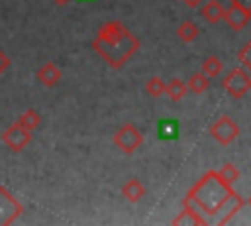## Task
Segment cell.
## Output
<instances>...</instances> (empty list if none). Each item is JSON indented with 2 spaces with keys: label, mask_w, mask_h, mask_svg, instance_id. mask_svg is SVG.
Returning <instances> with one entry per match:
<instances>
[{
  "label": "cell",
  "mask_w": 251,
  "mask_h": 226,
  "mask_svg": "<svg viewBox=\"0 0 251 226\" xmlns=\"http://www.w3.org/2000/svg\"><path fill=\"white\" fill-rule=\"evenodd\" d=\"M218 175L226 181V183H229V185H233L237 179H239V169L233 165V163H224L220 169H218Z\"/></svg>",
  "instance_id": "cell-19"
},
{
  "label": "cell",
  "mask_w": 251,
  "mask_h": 226,
  "mask_svg": "<svg viewBox=\"0 0 251 226\" xmlns=\"http://www.w3.org/2000/svg\"><path fill=\"white\" fill-rule=\"evenodd\" d=\"M237 61H239L247 71H251V41L241 47V51H239V55H237Z\"/></svg>",
  "instance_id": "cell-20"
},
{
  "label": "cell",
  "mask_w": 251,
  "mask_h": 226,
  "mask_svg": "<svg viewBox=\"0 0 251 226\" xmlns=\"http://www.w3.org/2000/svg\"><path fill=\"white\" fill-rule=\"evenodd\" d=\"M182 2H184L186 6H190V8H198V6H200L204 0H182Z\"/></svg>",
  "instance_id": "cell-23"
},
{
  "label": "cell",
  "mask_w": 251,
  "mask_h": 226,
  "mask_svg": "<svg viewBox=\"0 0 251 226\" xmlns=\"http://www.w3.org/2000/svg\"><path fill=\"white\" fill-rule=\"evenodd\" d=\"M122 197L129 202H139L143 197H145V187L139 179H129L124 183L122 187Z\"/></svg>",
  "instance_id": "cell-12"
},
{
  "label": "cell",
  "mask_w": 251,
  "mask_h": 226,
  "mask_svg": "<svg viewBox=\"0 0 251 226\" xmlns=\"http://www.w3.org/2000/svg\"><path fill=\"white\" fill-rule=\"evenodd\" d=\"M141 143H143V134L133 124H124L114 134V145L122 153H133L135 149L141 147Z\"/></svg>",
  "instance_id": "cell-4"
},
{
  "label": "cell",
  "mask_w": 251,
  "mask_h": 226,
  "mask_svg": "<svg viewBox=\"0 0 251 226\" xmlns=\"http://www.w3.org/2000/svg\"><path fill=\"white\" fill-rule=\"evenodd\" d=\"M186 86H188V92H192V94H202V92L208 90V86H210V79H208L202 71H198V73H192V75L188 77Z\"/></svg>",
  "instance_id": "cell-13"
},
{
  "label": "cell",
  "mask_w": 251,
  "mask_h": 226,
  "mask_svg": "<svg viewBox=\"0 0 251 226\" xmlns=\"http://www.w3.org/2000/svg\"><path fill=\"white\" fill-rule=\"evenodd\" d=\"M29 141H31V130L20 126L18 122H14L10 128H6V130L2 132V143H4L8 149L16 151V153L22 151L24 147H27Z\"/></svg>",
  "instance_id": "cell-7"
},
{
  "label": "cell",
  "mask_w": 251,
  "mask_h": 226,
  "mask_svg": "<svg viewBox=\"0 0 251 226\" xmlns=\"http://www.w3.org/2000/svg\"><path fill=\"white\" fill-rule=\"evenodd\" d=\"M20 126H24V128H27V130H35L37 126H39V122H41V116H39V112L37 110H33V108H27V110H24L22 114H20V118L16 120Z\"/></svg>",
  "instance_id": "cell-17"
},
{
  "label": "cell",
  "mask_w": 251,
  "mask_h": 226,
  "mask_svg": "<svg viewBox=\"0 0 251 226\" xmlns=\"http://www.w3.org/2000/svg\"><path fill=\"white\" fill-rule=\"evenodd\" d=\"M200 14L206 22L210 24H218L220 20H224V14H226V8L222 2L218 0H204L200 4Z\"/></svg>",
  "instance_id": "cell-9"
},
{
  "label": "cell",
  "mask_w": 251,
  "mask_h": 226,
  "mask_svg": "<svg viewBox=\"0 0 251 226\" xmlns=\"http://www.w3.org/2000/svg\"><path fill=\"white\" fill-rule=\"evenodd\" d=\"M53 2H55V4H59V6H67L71 0H53Z\"/></svg>",
  "instance_id": "cell-24"
},
{
  "label": "cell",
  "mask_w": 251,
  "mask_h": 226,
  "mask_svg": "<svg viewBox=\"0 0 251 226\" xmlns=\"http://www.w3.org/2000/svg\"><path fill=\"white\" fill-rule=\"evenodd\" d=\"M61 77H63V71L51 61L37 69V81L41 85H45V86H55L61 81Z\"/></svg>",
  "instance_id": "cell-10"
},
{
  "label": "cell",
  "mask_w": 251,
  "mask_h": 226,
  "mask_svg": "<svg viewBox=\"0 0 251 226\" xmlns=\"http://www.w3.org/2000/svg\"><path fill=\"white\" fill-rule=\"evenodd\" d=\"M198 33H200L198 26H196L194 22H190V20L182 22V24L176 28V35H178V39H182L184 43H190V41H194V39L198 37Z\"/></svg>",
  "instance_id": "cell-15"
},
{
  "label": "cell",
  "mask_w": 251,
  "mask_h": 226,
  "mask_svg": "<svg viewBox=\"0 0 251 226\" xmlns=\"http://www.w3.org/2000/svg\"><path fill=\"white\" fill-rule=\"evenodd\" d=\"M24 212V204L4 187L0 185V226L14 224Z\"/></svg>",
  "instance_id": "cell-5"
},
{
  "label": "cell",
  "mask_w": 251,
  "mask_h": 226,
  "mask_svg": "<svg viewBox=\"0 0 251 226\" xmlns=\"http://www.w3.org/2000/svg\"><path fill=\"white\" fill-rule=\"evenodd\" d=\"M8 67H10V59H8V55H6V53L0 49V77H2V75L8 71Z\"/></svg>",
  "instance_id": "cell-21"
},
{
  "label": "cell",
  "mask_w": 251,
  "mask_h": 226,
  "mask_svg": "<svg viewBox=\"0 0 251 226\" xmlns=\"http://www.w3.org/2000/svg\"><path fill=\"white\" fill-rule=\"evenodd\" d=\"M182 204H192L198 210H204L212 216L220 214L216 218L218 224L229 222L241 208H243V198L231 189L229 183H226L218 171H208L202 175V179L186 193L182 198Z\"/></svg>",
  "instance_id": "cell-1"
},
{
  "label": "cell",
  "mask_w": 251,
  "mask_h": 226,
  "mask_svg": "<svg viewBox=\"0 0 251 226\" xmlns=\"http://www.w3.org/2000/svg\"><path fill=\"white\" fill-rule=\"evenodd\" d=\"M200 71L208 77V79H214V77H218L222 71H224V65H222V61H220V57H216V55H210V57H206L204 61H202V67H200Z\"/></svg>",
  "instance_id": "cell-16"
},
{
  "label": "cell",
  "mask_w": 251,
  "mask_h": 226,
  "mask_svg": "<svg viewBox=\"0 0 251 226\" xmlns=\"http://www.w3.org/2000/svg\"><path fill=\"white\" fill-rule=\"evenodd\" d=\"M224 22L227 24V28H231L233 31H241L249 22H251V12H247L245 8L241 6H235L231 4L226 14H224Z\"/></svg>",
  "instance_id": "cell-8"
},
{
  "label": "cell",
  "mask_w": 251,
  "mask_h": 226,
  "mask_svg": "<svg viewBox=\"0 0 251 226\" xmlns=\"http://www.w3.org/2000/svg\"><path fill=\"white\" fill-rule=\"evenodd\" d=\"M231 4H235V6H241V8H245L247 12H251V0H229Z\"/></svg>",
  "instance_id": "cell-22"
},
{
  "label": "cell",
  "mask_w": 251,
  "mask_h": 226,
  "mask_svg": "<svg viewBox=\"0 0 251 226\" xmlns=\"http://www.w3.org/2000/svg\"><path fill=\"white\" fill-rule=\"evenodd\" d=\"M210 136L220 143V145H229L237 136H239V126L229 118V116H220L210 128Z\"/></svg>",
  "instance_id": "cell-6"
},
{
  "label": "cell",
  "mask_w": 251,
  "mask_h": 226,
  "mask_svg": "<svg viewBox=\"0 0 251 226\" xmlns=\"http://www.w3.org/2000/svg\"><path fill=\"white\" fill-rule=\"evenodd\" d=\"M139 39L122 24V22H106L98 28L96 37L92 39V49L112 67H124L137 51Z\"/></svg>",
  "instance_id": "cell-2"
},
{
  "label": "cell",
  "mask_w": 251,
  "mask_h": 226,
  "mask_svg": "<svg viewBox=\"0 0 251 226\" xmlns=\"http://www.w3.org/2000/svg\"><path fill=\"white\" fill-rule=\"evenodd\" d=\"M247 204H249V206H251V197H249V200H247Z\"/></svg>",
  "instance_id": "cell-25"
},
{
  "label": "cell",
  "mask_w": 251,
  "mask_h": 226,
  "mask_svg": "<svg viewBox=\"0 0 251 226\" xmlns=\"http://www.w3.org/2000/svg\"><path fill=\"white\" fill-rule=\"evenodd\" d=\"M173 224H206L208 220L200 214V210L192 204H182V210L171 220Z\"/></svg>",
  "instance_id": "cell-11"
},
{
  "label": "cell",
  "mask_w": 251,
  "mask_h": 226,
  "mask_svg": "<svg viewBox=\"0 0 251 226\" xmlns=\"http://www.w3.org/2000/svg\"><path fill=\"white\" fill-rule=\"evenodd\" d=\"M165 81L161 79V77H151L147 83H145V92L149 94V96H153V98H159V96H163L165 94Z\"/></svg>",
  "instance_id": "cell-18"
},
{
  "label": "cell",
  "mask_w": 251,
  "mask_h": 226,
  "mask_svg": "<svg viewBox=\"0 0 251 226\" xmlns=\"http://www.w3.org/2000/svg\"><path fill=\"white\" fill-rule=\"evenodd\" d=\"M222 86L231 98H243L251 90V77L245 67H235L224 77Z\"/></svg>",
  "instance_id": "cell-3"
},
{
  "label": "cell",
  "mask_w": 251,
  "mask_h": 226,
  "mask_svg": "<svg viewBox=\"0 0 251 226\" xmlns=\"http://www.w3.org/2000/svg\"><path fill=\"white\" fill-rule=\"evenodd\" d=\"M186 92H188V86H186V83H184L182 79H171V81L165 85V94H167L171 100H175V102H178L180 98H184Z\"/></svg>",
  "instance_id": "cell-14"
}]
</instances>
